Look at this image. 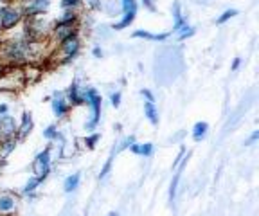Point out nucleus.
I'll list each match as a JSON object with an SVG mask.
<instances>
[{"label": "nucleus", "instance_id": "obj_1", "mask_svg": "<svg viewBox=\"0 0 259 216\" xmlns=\"http://www.w3.org/2000/svg\"><path fill=\"white\" fill-rule=\"evenodd\" d=\"M41 41H29L22 34L9 38L0 44V61L6 65V69L29 65L34 58L41 56Z\"/></svg>", "mask_w": 259, "mask_h": 216}, {"label": "nucleus", "instance_id": "obj_2", "mask_svg": "<svg viewBox=\"0 0 259 216\" xmlns=\"http://www.w3.org/2000/svg\"><path fill=\"white\" fill-rule=\"evenodd\" d=\"M83 98H85V105L90 108V119L87 121L85 128L87 130H96L99 121H101V108H103V99L97 94V90L92 87H83Z\"/></svg>", "mask_w": 259, "mask_h": 216}, {"label": "nucleus", "instance_id": "obj_3", "mask_svg": "<svg viewBox=\"0 0 259 216\" xmlns=\"http://www.w3.org/2000/svg\"><path fill=\"white\" fill-rule=\"evenodd\" d=\"M22 22H24V15H22L20 6H15V4L0 6V31H13Z\"/></svg>", "mask_w": 259, "mask_h": 216}, {"label": "nucleus", "instance_id": "obj_4", "mask_svg": "<svg viewBox=\"0 0 259 216\" xmlns=\"http://www.w3.org/2000/svg\"><path fill=\"white\" fill-rule=\"evenodd\" d=\"M58 51H60V58H61L60 63H70V61H74L81 51L79 34L74 33L65 38V40H61L60 44H58Z\"/></svg>", "mask_w": 259, "mask_h": 216}, {"label": "nucleus", "instance_id": "obj_5", "mask_svg": "<svg viewBox=\"0 0 259 216\" xmlns=\"http://www.w3.org/2000/svg\"><path fill=\"white\" fill-rule=\"evenodd\" d=\"M51 6H53V0H22L20 9L22 15H24V20L44 17L45 13H49Z\"/></svg>", "mask_w": 259, "mask_h": 216}, {"label": "nucleus", "instance_id": "obj_6", "mask_svg": "<svg viewBox=\"0 0 259 216\" xmlns=\"http://www.w3.org/2000/svg\"><path fill=\"white\" fill-rule=\"evenodd\" d=\"M119 4H121V20L117 24H113L112 29L115 31H122V29H128L130 25L135 22V17H137V11H139V4L137 0H119Z\"/></svg>", "mask_w": 259, "mask_h": 216}, {"label": "nucleus", "instance_id": "obj_7", "mask_svg": "<svg viewBox=\"0 0 259 216\" xmlns=\"http://www.w3.org/2000/svg\"><path fill=\"white\" fill-rule=\"evenodd\" d=\"M51 164H53V155H51V148H44V150L34 157L32 160V173L38 179L45 180L51 173Z\"/></svg>", "mask_w": 259, "mask_h": 216}, {"label": "nucleus", "instance_id": "obj_8", "mask_svg": "<svg viewBox=\"0 0 259 216\" xmlns=\"http://www.w3.org/2000/svg\"><path fill=\"white\" fill-rule=\"evenodd\" d=\"M51 108H53V114L56 119H63L65 115H69L70 105L65 98V92H54L51 98Z\"/></svg>", "mask_w": 259, "mask_h": 216}, {"label": "nucleus", "instance_id": "obj_9", "mask_svg": "<svg viewBox=\"0 0 259 216\" xmlns=\"http://www.w3.org/2000/svg\"><path fill=\"white\" fill-rule=\"evenodd\" d=\"M65 98H67V101H69L70 108H72V106L85 105V98H83V87L79 85V81H77V79H74V81L69 85V89L65 90Z\"/></svg>", "mask_w": 259, "mask_h": 216}, {"label": "nucleus", "instance_id": "obj_10", "mask_svg": "<svg viewBox=\"0 0 259 216\" xmlns=\"http://www.w3.org/2000/svg\"><path fill=\"white\" fill-rule=\"evenodd\" d=\"M74 33H77V25H67V24H60V22H54L53 27H51V38L54 41H58V44Z\"/></svg>", "mask_w": 259, "mask_h": 216}, {"label": "nucleus", "instance_id": "obj_11", "mask_svg": "<svg viewBox=\"0 0 259 216\" xmlns=\"http://www.w3.org/2000/svg\"><path fill=\"white\" fill-rule=\"evenodd\" d=\"M18 207V198L13 193H0V216H9Z\"/></svg>", "mask_w": 259, "mask_h": 216}, {"label": "nucleus", "instance_id": "obj_12", "mask_svg": "<svg viewBox=\"0 0 259 216\" xmlns=\"http://www.w3.org/2000/svg\"><path fill=\"white\" fill-rule=\"evenodd\" d=\"M34 128V121H32V115L29 112H24L20 117V122H16V139L20 141V139L29 137V134L32 132Z\"/></svg>", "mask_w": 259, "mask_h": 216}, {"label": "nucleus", "instance_id": "obj_13", "mask_svg": "<svg viewBox=\"0 0 259 216\" xmlns=\"http://www.w3.org/2000/svg\"><path fill=\"white\" fill-rule=\"evenodd\" d=\"M187 159H189V155L184 157V160L180 164H178L177 167H173V180H171L169 184V202L171 204H175V200H177V191H178V184H180V179H182V171H184V167H186L187 164Z\"/></svg>", "mask_w": 259, "mask_h": 216}, {"label": "nucleus", "instance_id": "obj_14", "mask_svg": "<svg viewBox=\"0 0 259 216\" xmlns=\"http://www.w3.org/2000/svg\"><path fill=\"white\" fill-rule=\"evenodd\" d=\"M8 137H16V121L13 115H0V141Z\"/></svg>", "mask_w": 259, "mask_h": 216}, {"label": "nucleus", "instance_id": "obj_15", "mask_svg": "<svg viewBox=\"0 0 259 216\" xmlns=\"http://www.w3.org/2000/svg\"><path fill=\"white\" fill-rule=\"evenodd\" d=\"M173 20H175V24H173V33L175 34H177L186 24H189V22H187V17H184L180 2H175L173 4Z\"/></svg>", "mask_w": 259, "mask_h": 216}, {"label": "nucleus", "instance_id": "obj_16", "mask_svg": "<svg viewBox=\"0 0 259 216\" xmlns=\"http://www.w3.org/2000/svg\"><path fill=\"white\" fill-rule=\"evenodd\" d=\"M134 38H142L148 41H166L169 38V33H150L146 29H137L134 31Z\"/></svg>", "mask_w": 259, "mask_h": 216}, {"label": "nucleus", "instance_id": "obj_17", "mask_svg": "<svg viewBox=\"0 0 259 216\" xmlns=\"http://www.w3.org/2000/svg\"><path fill=\"white\" fill-rule=\"evenodd\" d=\"M16 146H18V139L16 137L2 139V141H0V159L8 160V157L16 150Z\"/></svg>", "mask_w": 259, "mask_h": 216}, {"label": "nucleus", "instance_id": "obj_18", "mask_svg": "<svg viewBox=\"0 0 259 216\" xmlns=\"http://www.w3.org/2000/svg\"><path fill=\"white\" fill-rule=\"evenodd\" d=\"M207 134H209V124L205 121L194 122L193 128H191V135H193L194 143H202L203 139L207 137Z\"/></svg>", "mask_w": 259, "mask_h": 216}, {"label": "nucleus", "instance_id": "obj_19", "mask_svg": "<svg viewBox=\"0 0 259 216\" xmlns=\"http://www.w3.org/2000/svg\"><path fill=\"white\" fill-rule=\"evenodd\" d=\"M130 151L134 153V155H141V157H151L155 151V146L151 143H134L130 146Z\"/></svg>", "mask_w": 259, "mask_h": 216}, {"label": "nucleus", "instance_id": "obj_20", "mask_svg": "<svg viewBox=\"0 0 259 216\" xmlns=\"http://www.w3.org/2000/svg\"><path fill=\"white\" fill-rule=\"evenodd\" d=\"M56 22H60V24H67V25H77V22H79V15H77L76 9H63V13H61L60 18H58Z\"/></svg>", "mask_w": 259, "mask_h": 216}, {"label": "nucleus", "instance_id": "obj_21", "mask_svg": "<svg viewBox=\"0 0 259 216\" xmlns=\"http://www.w3.org/2000/svg\"><path fill=\"white\" fill-rule=\"evenodd\" d=\"M41 182H44V180H41V179H38V177H34V175H32L31 179H29L27 182L24 184V188H22V195L32 196V195H34V193H36V189L41 186Z\"/></svg>", "mask_w": 259, "mask_h": 216}, {"label": "nucleus", "instance_id": "obj_22", "mask_svg": "<svg viewBox=\"0 0 259 216\" xmlns=\"http://www.w3.org/2000/svg\"><path fill=\"white\" fill-rule=\"evenodd\" d=\"M79 184H81V175L79 173H72V175H69L67 179H65L63 191L65 193H74L77 188H79Z\"/></svg>", "mask_w": 259, "mask_h": 216}, {"label": "nucleus", "instance_id": "obj_23", "mask_svg": "<svg viewBox=\"0 0 259 216\" xmlns=\"http://www.w3.org/2000/svg\"><path fill=\"white\" fill-rule=\"evenodd\" d=\"M144 115H146V119L153 124V126H157L158 124V110H157V106H155V103L144 101Z\"/></svg>", "mask_w": 259, "mask_h": 216}, {"label": "nucleus", "instance_id": "obj_24", "mask_svg": "<svg viewBox=\"0 0 259 216\" xmlns=\"http://www.w3.org/2000/svg\"><path fill=\"white\" fill-rule=\"evenodd\" d=\"M194 33H196V27H194V25H191V24H186V25H184V27L177 33V38H178L180 41H184V40H187V38L194 36Z\"/></svg>", "mask_w": 259, "mask_h": 216}, {"label": "nucleus", "instance_id": "obj_25", "mask_svg": "<svg viewBox=\"0 0 259 216\" xmlns=\"http://www.w3.org/2000/svg\"><path fill=\"white\" fill-rule=\"evenodd\" d=\"M115 148L112 150V153H110V157L106 159V162H105V166L101 167V173H99V180H105L106 177H108V173L112 171V164H113V157H115Z\"/></svg>", "mask_w": 259, "mask_h": 216}, {"label": "nucleus", "instance_id": "obj_26", "mask_svg": "<svg viewBox=\"0 0 259 216\" xmlns=\"http://www.w3.org/2000/svg\"><path fill=\"white\" fill-rule=\"evenodd\" d=\"M44 137L47 139L49 143H53V141L61 139V134H60V130H58V126H54V124H49V126L44 130Z\"/></svg>", "mask_w": 259, "mask_h": 216}, {"label": "nucleus", "instance_id": "obj_27", "mask_svg": "<svg viewBox=\"0 0 259 216\" xmlns=\"http://www.w3.org/2000/svg\"><path fill=\"white\" fill-rule=\"evenodd\" d=\"M236 15H238V9H234V8H231V9H225V11L220 15L218 18H216V24L218 25H222V24H225V22H229L231 18H234Z\"/></svg>", "mask_w": 259, "mask_h": 216}, {"label": "nucleus", "instance_id": "obj_28", "mask_svg": "<svg viewBox=\"0 0 259 216\" xmlns=\"http://www.w3.org/2000/svg\"><path fill=\"white\" fill-rule=\"evenodd\" d=\"M99 139H101V135L99 134H90L85 137V146L89 148V150H94V148L97 146V143H99Z\"/></svg>", "mask_w": 259, "mask_h": 216}, {"label": "nucleus", "instance_id": "obj_29", "mask_svg": "<svg viewBox=\"0 0 259 216\" xmlns=\"http://www.w3.org/2000/svg\"><path fill=\"white\" fill-rule=\"evenodd\" d=\"M135 143V137L134 135H130V137H126V139H122L121 143L117 144V148H115V151H124V150H130V146H132V144Z\"/></svg>", "mask_w": 259, "mask_h": 216}, {"label": "nucleus", "instance_id": "obj_30", "mask_svg": "<svg viewBox=\"0 0 259 216\" xmlns=\"http://www.w3.org/2000/svg\"><path fill=\"white\" fill-rule=\"evenodd\" d=\"M83 4V0H60V6L61 9H76Z\"/></svg>", "mask_w": 259, "mask_h": 216}, {"label": "nucleus", "instance_id": "obj_31", "mask_svg": "<svg viewBox=\"0 0 259 216\" xmlns=\"http://www.w3.org/2000/svg\"><path fill=\"white\" fill-rule=\"evenodd\" d=\"M121 99H122L121 92H119V90H115V92H112V94H110V105H112L113 108H119V106H121Z\"/></svg>", "mask_w": 259, "mask_h": 216}, {"label": "nucleus", "instance_id": "obj_32", "mask_svg": "<svg viewBox=\"0 0 259 216\" xmlns=\"http://www.w3.org/2000/svg\"><path fill=\"white\" fill-rule=\"evenodd\" d=\"M87 8H89L90 11H101L103 0H87Z\"/></svg>", "mask_w": 259, "mask_h": 216}, {"label": "nucleus", "instance_id": "obj_33", "mask_svg": "<svg viewBox=\"0 0 259 216\" xmlns=\"http://www.w3.org/2000/svg\"><path fill=\"white\" fill-rule=\"evenodd\" d=\"M141 96L144 98V101H148V103H155V94L151 92L150 89H142L141 90Z\"/></svg>", "mask_w": 259, "mask_h": 216}, {"label": "nucleus", "instance_id": "obj_34", "mask_svg": "<svg viewBox=\"0 0 259 216\" xmlns=\"http://www.w3.org/2000/svg\"><path fill=\"white\" fill-rule=\"evenodd\" d=\"M257 139H259V130H254L250 134V137L245 141V146H252V144H255L257 143Z\"/></svg>", "mask_w": 259, "mask_h": 216}, {"label": "nucleus", "instance_id": "obj_35", "mask_svg": "<svg viewBox=\"0 0 259 216\" xmlns=\"http://www.w3.org/2000/svg\"><path fill=\"white\" fill-rule=\"evenodd\" d=\"M141 4L144 6V9H148V11H157V6H155V0H141Z\"/></svg>", "mask_w": 259, "mask_h": 216}, {"label": "nucleus", "instance_id": "obj_36", "mask_svg": "<svg viewBox=\"0 0 259 216\" xmlns=\"http://www.w3.org/2000/svg\"><path fill=\"white\" fill-rule=\"evenodd\" d=\"M9 114V105L8 103H0V115H8Z\"/></svg>", "mask_w": 259, "mask_h": 216}, {"label": "nucleus", "instance_id": "obj_37", "mask_svg": "<svg viewBox=\"0 0 259 216\" xmlns=\"http://www.w3.org/2000/svg\"><path fill=\"white\" fill-rule=\"evenodd\" d=\"M92 54H94V58H103V49L99 47V45H96L92 49Z\"/></svg>", "mask_w": 259, "mask_h": 216}, {"label": "nucleus", "instance_id": "obj_38", "mask_svg": "<svg viewBox=\"0 0 259 216\" xmlns=\"http://www.w3.org/2000/svg\"><path fill=\"white\" fill-rule=\"evenodd\" d=\"M239 67H241V58H234V61H232V70H238Z\"/></svg>", "mask_w": 259, "mask_h": 216}, {"label": "nucleus", "instance_id": "obj_39", "mask_svg": "<svg viewBox=\"0 0 259 216\" xmlns=\"http://www.w3.org/2000/svg\"><path fill=\"white\" fill-rule=\"evenodd\" d=\"M4 72H6V65L2 63V61H0V78L4 76Z\"/></svg>", "mask_w": 259, "mask_h": 216}, {"label": "nucleus", "instance_id": "obj_40", "mask_svg": "<svg viewBox=\"0 0 259 216\" xmlns=\"http://www.w3.org/2000/svg\"><path fill=\"white\" fill-rule=\"evenodd\" d=\"M6 162H8V160H4V159H0V175H2V169H4Z\"/></svg>", "mask_w": 259, "mask_h": 216}, {"label": "nucleus", "instance_id": "obj_41", "mask_svg": "<svg viewBox=\"0 0 259 216\" xmlns=\"http://www.w3.org/2000/svg\"><path fill=\"white\" fill-rule=\"evenodd\" d=\"M106 216H119V212H113V211H112V212H108Z\"/></svg>", "mask_w": 259, "mask_h": 216}]
</instances>
